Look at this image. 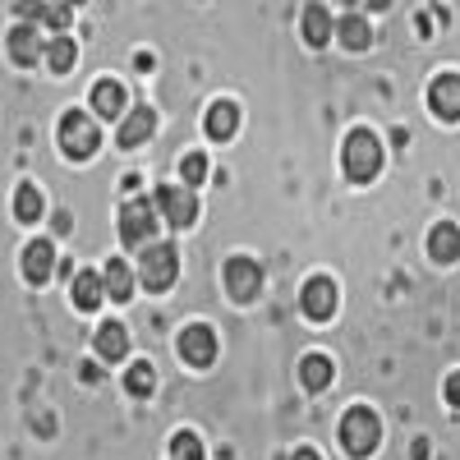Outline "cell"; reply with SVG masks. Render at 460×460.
<instances>
[{
  "mask_svg": "<svg viewBox=\"0 0 460 460\" xmlns=\"http://www.w3.org/2000/svg\"><path fill=\"white\" fill-rule=\"evenodd\" d=\"M341 157H345V175L359 180V184H368V180L382 171V143H377L373 129H355L350 138H345Z\"/></svg>",
  "mask_w": 460,
  "mask_h": 460,
  "instance_id": "cell-1",
  "label": "cell"
},
{
  "mask_svg": "<svg viewBox=\"0 0 460 460\" xmlns=\"http://www.w3.org/2000/svg\"><path fill=\"white\" fill-rule=\"evenodd\" d=\"M341 442H345V451H350L355 460L373 456V451H377V442H382V424H377V414H373V410H364V405H355L350 414L341 419Z\"/></svg>",
  "mask_w": 460,
  "mask_h": 460,
  "instance_id": "cell-2",
  "label": "cell"
},
{
  "mask_svg": "<svg viewBox=\"0 0 460 460\" xmlns=\"http://www.w3.org/2000/svg\"><path fill=\"white\" fill-rule=\"evenodd\" d=\"M97 147H102L97 125L88 120L84 111H65V115H60V152H65V157H69V162H88Z\"/></svg>",
  "mask_w": 460,
  "mask_h": 460,
  "instance_id": "cell-3",
  "label": "cell"
},
{
  "mask_svg": "<svg viewBox=\"0 0 460 460\" xmlns=\"http://www.w3.org/2000/svg\"><path fill=\"white\" fill-rule=\"evenodd\" d=\"M157 208H152L147 199H129L125 208H120V240L129 244V249H147V240L157 235Z\"/></svg>",
  "mask_w": 460,
  "mask_h": 460,
  "instance_id": "cell-4",
  "label": "cell"
},
{
  "mask_svg": "<svg viewBox=\"0 0 460 460\" xmlns=\"http://www.w3.org/2000/svg\"><path fill=\"white\" fill-rule=\"evenodd\" d=\"M175 272H180V253H175L171 244H147V249H143L138 281H143L147 290H166V286L175 281Z\"/></svg>",
  "mask_w": 460,
  "mask_h": 460,
  "instance_id": "cell-5",
  "label": "cell"
},
{
  "mask_svg": "<svg viewBox=\"0 0 460 460\" xmlns=\"http://www.w3.org/2000/svg\"><path fill=\"white\" fill-rule=\"evenodd\" d=\"M157 208L162 217H166V226H175V230H184V226H194V217H199V199H194V189H180V184H162L157 189Z\"/></svg>",
  "mask_w": 460,
  "mask_h": 460,
  "instance_id": "cell-6",
  "label": "cell"
},
{
  "mask_svg": "<svg viewBox=\"0 0 460 460\" xmlns=\"http://www.w3.org/2000/svg\"><path fill=\"white\" fill-rule=\"evenodd\" d=\"M175 350H180V359H184L189 368H208V364L217 359V336H212V327L194 323V327H184V332H180Z\"/></svg>",
  "mask_w": 460,
  "mask_h": 460,
  "instance_id": "cell-7",
  "label": "cell"
},
{
  "mask_svg": "<svg viewBox=\"0 0 460 460\" xmlns=\"http://www.w3.org/2000/svg\"><path fill=\"white\" fill-rule=\"evenodd\" d=\"M226 290L235 295L240 304L258 299V290H262V272H258V262H253V258H230V262H226Z\"/></svg>",
  "mask_w": 460,
  "mask_h": 460,
  "instance_id": "cell-8",
  "label": "cell"
},
{
  "mask_svg": "<svg viewBox=\"0 0 460 460\" xmlns=\"http://www.w3.org/2000/svg\"><path fill=\"white\" fill-rule=\"evenodd\" d=\"M429 111L438 120H460V74H438L429 84Z\"/></svg>",
  "mask_w": 460,
  "mask_h": 460,
  "instance_id": "cell-9",
  "label": "cell"
},
{
  "mask_svg": "<svg viewBox=\"0 0 460 460\" xmlns=\"http://www.w3.org/2000/svg\"><path fill=\"white\" fill-rule=\"evenodd\" d=\"M152 134H157V111L134 106V111L120 115V134H115V143H120V147H138V143H147Z\"/></svg>",
  "mask_w": 460,
  "mask_h": 460,
  "instance_id": "cell-10",
  "label": "cell"
},
{
  "mask_svg": "<svg viewBox=\"0 0 460 460\" xmlns=\"http://www.w3.org/2000/svg\"><path fill=\"white\" fill-rule=\"evenodd\" d=\"M299 304H304V314H309L314 323L332 318V314H336V281H332V277H314L309 286H304Z\"/></svg>",
  "mask_w": 460,
  "mask_h": 460,
  "instance_id": "cell-11",
  "label": "cell"
},
{
  "mask_svg": "<svg viewBox=\"0 0 460 460\" xmlns=\"http://www.w3.org/2000/svg\"><path fill=\"white\" fill-rule=\"evenodd\" d=\"M51 267H56V249H51V240H32V244L23 249V277H28L32 286H42V281L51 277Z\"/></svg>",
  "mask_w": 460,
  "mask_h": 460,
  "instance_id": "cell-12",
  "label": "cell"
},
{
  "mask_svg": "<svg viewBox=\"0 0 460 460\" xmlns=\"http://www.w3.org/2000/svg\"><path fill=\"white\" fill-rule=\"evenodd\" d=\"M240 129V106L235 102H212L208 106V138L226 143V138H235Z\"/></svg>",
  "mask_w": 460,
  "mask_h": 460,
  "instance_id": "cell-13",
  "label": "cell"
},
{
  "mask_svg": "<svg viewBox=\"0 0 460 460\" xmlns=\"http://www.w3.org/2000/svg\"><path fill=\"white\" fill-rule=\"evenodd\" d=\"M42 37H37V28H28V23H19L14 32H10V56H14V65H37L42 60Z\"/></svg>",
  "mask_w": 460,
  "mask_h": 460,
  "instance_id": "cell-14",
  "label": "cell"
},
{
  "mask_svg": "<svg viewBox=\"0 0 460 460\" xmlns=\"http://www.w3.org/2000/svg\"><path fill=\"white\" fill-rule=\"evenodd\" d=\"M102 295H111V299H134V277H129V267H125V258H111L106 262V272H102Z\"/></svg>",
  "mask_w": 460,
  "mask_h": 460,
  "instance_id": "cell-15",
  "label": "cell"
},
{
  "mask_svg": "<svg viewBox=\"0 0 460 460\" xmlns=\"http://www.w3.org/2000/svg\"><path fill=\"white\" fill-rule=\"evenodd\" d=\"M93 111L106 115V120H120V115H125V88L115 84V79H102L93 88Z\"/></svg>",
  "mask_w": 460,
  "mask_h": 460,
  "instance_id": "cell-16",
  "label": "cell"
},
{
  "mask_svg": "<svg viewBox=\"0 0 460 460\" xmlns=\"http://www.w3.org/2000/svg\"><path fill=\"white\" fill-rule=\"evenodd\" d=\"M429 253H433V262H456V258H460V230H456L451 221L433 226V235H429Z\"/></svg>",
  "mask_w": 460,
  "mask_h": 460,
  "instance_id": "cell-17",
  "label": "cell"
},
{
  "mask_svg": "<svg viewBox=\"0 0 460 460\" xmlns=\"http://www.w3.org/2000/svg\"><path fill=\"white\" fill-rule=\"evenodd\" d=\"M97 355L102 359H125L129 355V332L120 327V323H106V327H97Z\"/></svg>",
  "mask_w": 460,
  "mask_h": 460,
  "instance_id": "cell-18",
  "label": "cell"
},
{
  "mask_svg": "<svg viewBox=\"0 0 460 460\" xmlns=\"http://www.w3.org/2000/svg\"><path fill=\"white\" fill-rule=\"evenodd\" d=\"M69 295H74V304H79L84 314H93L97 304L106 299V295H102V277H97V272H79V277L69 281Z\"/></svg>",
  "mask_w": 460,
  "mask_h": 460,
  "instance_id": "cell-19",
  "label": "cell"
},
{
  "mask_svg": "<svg viewBox=\"0 0 460 460\" xmlns=\"http://www.w3.org/2000/svg\"><path fill=\"white\" fill-rule=\"evenodd\" d=\"M304 42H309V47H327L332 42V14L323 5L304 10Z\"/></svg>",
  "mask_w": 460,
  "mask_h": 460,
  "instance_id": "cell-20",
  "label": "cell"
},
{
  "mask_svg": "<svg viewBox=\"0 0 460 460\" xmlns=\"http://www.w3.org/2000/svg\"><path fill=\"white\" fill-rule=\"evenodd\" d=\"M299 382H304L309 392L332 387V359H327V355H304V364H299Z\"/></svg>",
  "mask_w": 460,
  "mask_h": 460,
  "instance_id": "cell-21",
  "label": "cell"
},
{
  "mask_svg": "<svg viewBox=\"0 0 460 460\" xmlns=\"http://www.w3.org/2000/svg\"><path fill=\"white\" fill-rule=\"evenodd\" d=\"M42 212H47V203H42V194H37V184H19L14 189V217L19 221H42Z\"/></svg>",
  "mask_w": 460,
  "mask_h": 460,
  "instance_id": "cell-22",
  "label": "cell"
},
{
  "mask_svg": "<svg viewBox=\"0 0 460 460\" xmlns=\"http://www.w3.org/2000/svg\"><path fill=\"white\" fill-rule=\"evenodd\" d=\"M74 56H79V51H74V37H51V42L42 47V60H47L56 74H69V69H74Z\"/></svg>",
  "mask_w": 460,
  "mask_h": 460,
  "instance_id": "cell-23",
  "label": "cell"
},
{
  "mask_svg": "<svg viewBox=\"0 0 460 460\" xmlns=\"http://www.w3.org/2000/svg\"><path fill=\"white\" fill-rule=\"evenodd\" d=\"M19 19H28V23H51V28H65V23L74 19V10H69V5H19Z\"/></svg>",
  "mask_w": 460,
  "mask_h": 460,
  "instance_id": "cell-24",
  "label": "cell"
},
{
  "mask_svg": "<svg viewBox=\"0 0 460 460\" xmlns=\"http://www.w3.org/2000/svg\"><path fill=\"white\" fill-rule=\"evenodd\" d=\"M336 37H341V42L350 47V51H364V47L373 42V32H368V23H364L359 14H345L341 28H336Z\"/></svg>",
  "mask_w": 460,
  "mask_h": 460,
  "instance_id": "cell-25",
  "label": "cell"
},
{
  "mask_svg": "<svg viewBox=\"0 0 460 460\" xmlns=\"http://www.w3.org/2000/svg\"><path fill=\"white\" fill-rule=\"evenodd\" d=\"M125 387H129V396H152V387H157V373H152L147 359H138V364L125 373Z\"/></svg>",
  "mask_w": 460,
  "mask_h": 460,
  "instance_id": "cell-26",
  "label": "cell"
},
{
  "mask_svg": "<svg viewBox=\"0 0 460 460\" xmlns=\"http://www.w3.org/2000/svg\"><path fill=\"white\" fill-rule=\"evenodd\" d=\"M171 460H203V442L194 433H175L171 438Z\"/></svg>",
  "mask_w": 460,
  "mask_h": 460,
  "instance_id": "cell-27",
  "label": "cell"
},
{
  "mask_svg": "<svg viewBox=\"0 0 460 460\" xmlns=\"http://www.w3.org/2000/svg\"><path fill=\"white\" fill-rule=\"evenodd\" d=\"M180 180H184V189L203 184V180H208V157H199V152H189V157L180 162Z\"/></svg>",
  "mask_w": 460,
  "mask_h": 460,
  "instance_id": "cell-28",
  "label": "cell"
},
{
  "mask_svg": "<svg viewBox=\"0 0 460 460\" xmlns=\"http://www.w3.org/2000/svg\"><path fill=\"white\" fill-rule=\"evenodd\" d=\"M447 405H456V410H460V373H451V377H447Z\"/></svg>",
  "mask_w": 460,
  "mask_h": 460,
  "instance_id": "cell-29",
  "label": "cell"
},
{
  "mask_svg": "<svg viewBox=\"0 0 460 460\" xmlns=\"http://www.w3.org/2000/svg\"><path fill=\"white\" fill-rule=\"evenodd\" d=\"M295 460H318L314 451H295Z\"/></svg>",
  "mask_w": 460,
  "mask_h": 460,
  "instance_id": "cell-30",
  "label": "cell"
}]
</instances>
